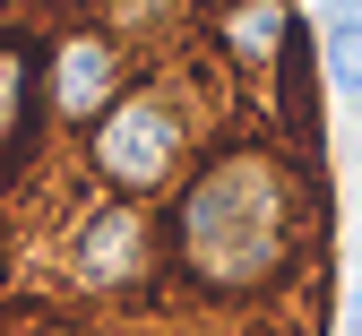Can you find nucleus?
Returning <instances> with one entry per match:
<instances>
[{
    "instance_id": "obj_1",
    "label": "nucleus",
    "mask_w": 362,
    "mask_h": 336,
    "mask_svg": "<svg viewBox=\"0 0 362 336\" xmlns=\"http://www.w3.org/2000/svg\"><path fill=\"white\" fill-rule=\"evenodd\" d=\"M293 224H302L293 173L267 147H224L173 207V259L207 294H259L267 276H285Z\"/></svg>"
},
{
    "instance_id": "obj_2",
    "label": "nucleus",
    "mask_w": 362,
    "mask_h": 336,
    "mask_svg": "<svg viewBox=\"0 0 362 336\" xmlns=\"http://www.w3.org/2000/svg\"><path fill=\"white\" fill-rule=\"evenodd\" d=\"M181 147H190V121H181V104L156 95V86L121 95V104L95 121V173L112 190H129V199H139V190H164Z\"/></svg>"
},
{
    "instance_id": "obj_3",
    "label": "nucleus",
    "mask_w": 362,
    "mask_h": 336,
    "mask_svg": "<svg viewBox=\"0 0 362 336\" xmlns=\"http://www.w3.org/2000/svg\"><path fill=\"white\" fill-rule=\"evenodd\" d=\"M112 104H121V43L95 35V26L61 35V52H52V112L61 121H104Z\"/></svg>"
},
{
    "instance_id": "obj_4",
    "label": "nucleus",
    "mask_w": 362,
    "mask_h": 336,
    "mask_svg": "<svg viewBox=\"0 0 362 336\" xmlns=\"http://www.w3.org/2000/svg\"><path fill=\"white\" fill-rule=\"evenodd\" d=\"M147 216L139 207H95V224L78 233V276L86 284H139L147 276Z\"/></svg>"
},
{
    "instance_id": "obj_5",
    "label": "nucleus",
    "mask_w": 362,
    "mask_h": 336,
    "mask_svg": "<svg viewBox=\"0 0 362 336\" xmlns=\"http://www.w3.org/2000/svg\"><path fill=\"white\" fill-rule=\"evenodd\" d=\"M293 35H302V26H293L285 0H224V43H233L250 69L285 61V52H293Z\"/></svg>"
},
{
    "instance_id": "obj_6",
    "label": "nucleus",
    "mask_w": 362,
    "mask_h": 336,
    "mask_svg": "<svg viewBox=\"0 0 362 336\" xmlns=\"http://www.w3.org/2000/svg\"><path fill=\"white\" fill-rule=\"evenodd\" d=\"M26 129H35V43L0 35V164L26 147Z\"/></svg>"
},
{
    "instance_id": "obj_7",
    "label": "nucleus",
    "mask_w": 362,
    "mask_h": 336,
    "mask_svg": "<svg viewBox=\"0 0 362 336\" xmlns=\"http://www.w3.org/2000/svg\"><path fill=\"white\" fill-rule=\"evenodd\" d=\"M328 78L345 95H362V18H337L328 26Z\"/></svg>"
},
{
    "instance_id": "obj_8",
    "label": "nucleus",
    "mask_w": 362,
    "mask_h": 336,
    "mask_svg": "<svg viewBox=\"0 0 362 336\" xmlns=\"http://www.w3.org/2000/svg\"><path fill=\"white\" fill-rule=\"evenodd\" d=\"M61 9H69V0H61Z\"/></svg>"
}]
</instances>
